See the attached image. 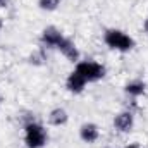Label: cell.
Listing matches in <instances>:
<instances>
[{
  "instance_id": "cell-1",
  "label": "cell",
  "mask_w": 148,
  "mask_h": 148,
  "mask_svg": "<svg viewBox=\"0 0 148 148\" xmlns=\"http://www.w3.org/2000/svg\"><path fill=\"white\" fill-rule=\"evenodd\" d=\"M103 41L105 45L112 48V50H117V52H129L134 48V40L129 36L127 33L121 31V29H107L103 33Z\"/></svg>"
},
{
  "instance_id": "cell-2",
  "label": "cell",
  "mask_w": 148,
  "mask_h": 148,
  "mask_svg": "<svg viewBox=\"0 0 148 148\" xmlns=\"http://www.w3.org/2000/svg\"><path fill=\"white\" fill-rule=\"evenodd\" d=\"M48 141L47 129L40 122H28L24 126V143L28 148H43Z\"/></svg>"
},
{
  "instance_id": "cell-3",
  "label": "cell",
  "mask_w": 148,
  "mask_h": 148,
  "mask_svg": "<svg viewBox=\"0 0 148 148\" xmlns=\"http://www.w3.org/2000/svg\"><path fill=\"white\" fill-rule=\"evenodd\" d=\"M74 71H77L88 83H97L105 76V67L97 60H79L76 62Z\"/></svg>"
},
{
  "instance_id": "cell-4",
  "label": "cell",
  "mask_w": 148,
  "mask_h": 148,
  "mask_svg": "<svg viewBox=\"0 0 148 148\" xmlns=\"http://www.w3.org/2000/svg\"><path fill=\"white\" fill-rule=\"evenodd\" d=\"M133 126H134V115H133V112L124 110V112H119L114 117V127L119 133H131Z\"/></svg>"
},
{
  "instance_id": "cell-5",
  "label": "cell",
  "mask_w": 148,
  "mask_h": 148,
  "mask_svg": "<svg viewBox=\"0 0 148 148\" xmlns=\"http://www.w3.org/2000/svg\"><path fill=\"white\" fill-rule=\"evenodd\" d=\"M62 38H64V35L55 26H48L41 31V43L45 47H50V48H57L59 43L62 41Z\"/></svg>"
},
{
  "instance_id": "cell-6",
  "label": "cell",
  "mask_w": 148,
  "mask_h": 148,
  "mask_svg": "<svg viewBox=\"0 0 148 148\" xmlns=\"http://www.w3.org/2000/svg\"><path fill=\"white\" fill-rule=\"evenodd\" d=\"M57 50H60V53L67 59V60H71V62H79V50H77V47H76V43H74L71 38H62V41L59 43V47H57Z\"/></svg>"
},
{
  "instance_id": "cell-7",
  "label": "cell",
  "mask_w": 148,
  "mask_h": 148,
  "mask_svg": "<svg viewBox=\"0 0 148 148\" xmlns=\"http://www.w3.org/2000/svg\"><path fill=\"white\" fill-rule=\"evenodd\" d=\"M86 84H88V81L77 73V71H73V73L67 76V79H66V88H67L71 93H74V95L83 93L84 88H86Z\"/></svg>"
},
{
  "instance_id": "cell-8",
  "label": "cell",
  "mask_w": 148,
  "mask_h": 148,
  "mask_svg": "<svg viewBox=\"0 0 148 148\" xmlns=\"http://www.w3.org/2000/svg\"><path fill=\"white\" fill-rule=\"evenodd\" d=\"M79 138L84 141V143H95L98 138H100V129L97 124L93 122H84L81 127H79Z\"/></svg>"
},
{
  "instance_id": "cell-9",
  "label": "cell",
  "mask_w": 148,
  "mask_h": 148,
  "mask_svg": "<svg viewBox=\"0 0 148 148\" xmlns=\"http://www.w3.org/2000/svg\"><path fill=\"white\" fill-rule=\"evenodd\" d=\"M67 119H69V115H67L66 109H62V107H57V109H53V110L48 114V124L50 126H55V127L64 126L67 122Z\"/></svg>"
},
{
  "instance_id": "cell-10",
  "label": "cell",
  "mask_w": 148,
  "mask_h": 148,
  "mask_svg": "<svg viewBox=\"0 0 148 148\" xmlns=\"http://www.w3.org/2000/svg\"><path fill=\"white\" fill-rule=\"evenodd\" d=\"M124 91H126L129 97L138 98V97L145 95V91H147V84H145L143 81H140V79H134V81H129V83L124 86Z\"/></svg>"
},
{
  "instance_id": "cell-11",
  "label": "cell",
  "mask_w": 148,
  "mask_h": 148,
  "mask_svg": "<svg viewBox=\"0 0 148 148\" xmlns=\"http://www.w3.org/2000/svg\"><path fill=\"white\" fill-rule=\"evenodd\" d=\"M60 2H62V0H40V2H38V7H40L41 10L52 12V10H55V9L60 5Z\"/></svg>"
},
{
  "instance_id": "cell-12",
  "label": "cell",
  "mask_w": 148,
  "mask_h": 148,
  "mask_svg": "<svg viewBox=\"0 0 148 148\" xmlns=\"http://www.w3.org/2000/svg\"><path fill=\"white\" fill-rule=\"evenodd\" d=\"M143 29H145V31L148 33V17L145 19V23H143Z\"/></svg>"
},
{
  "instance_id": "cell-13",
  "label": "cell",
  "mask_w": 148,
  "mask_h": 148,
  "mask_svg": "<svg viewBox=\"0 0 148 148\" xmlns=\"http://www.w3.org/2000/svg\"><path fill=\"white\" fill-rule=\"evenodd\" d=\"M7 5V0H0V7H5Z\"/></svg>"
},
{
  "instance_id": "cell-14",
  "label": "cell",
  "mask_w": 148,
  "mask_h": 148,
  "mask_svg": "<svg viewBox=\"0 0 148 148\" xmlns=\"http://www.w3.org/2000/svg\"><path fill=\"white\" fill-rule=\"evenodd\" d=\"M126 148H140V147H136V145H129V147H126Z\"/></svg>"
},
{
  "instance_id": "cell-15",
  "label": "cell",
  "mask_w": 148,
  "mask_h": 148,
  "mask_svg": "<svg viewBox=\"0 0 148 148\" xmlns=\"http://www.w3.org/2000/svg\"><path fill=\"white\" fill-rule=\"evenodd\" d=\"M2 26H3V23H2V19H0V29H2Z\"/></svg>"
}]
</instances>
